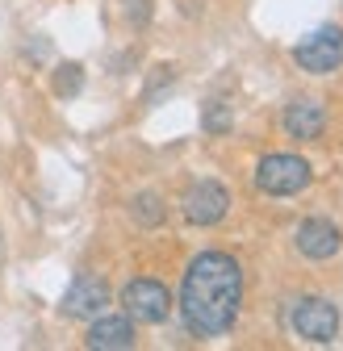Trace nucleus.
<instances>
[{"instance_id": "f257e3e1", "label": "nucleus", "mask_w": 343, "mask_h": 351, "mask_svg": "<svg viewBox=\"0 0 343 351\" xmlns=\"http://www.w3.org/2000/svg\"><path fill=\"white\" fill-rule=\"evenodd\" d=\"M243 305V268L226 251H201L180 280L176 310L197 339H218L235 326Z\"/></svg>"}, {"instance_id": "f03ea898", "label": "nucleus", "mask_w": 343, "mask_h": 351, "mask_svg": "<svg viewBox=\"0 0 343 351\" xmlns=\"http://www.w3.org/2000/svg\"><path fill=\"white\" fill-rule=\"evenodd\" d=\"M314 180V167L302 155H289V151H272L255 163V189L268 193V197H297L306 193Z\"/></svg>"}, {"instance_id": "7ed1b4c3", "label": "nucleus", "mask_w": 343, "mask_h": 351, "mask_svg": "<svg viewBox=\"0 0 343 351\" xmlns=\"http://www.w3.org/2000/svg\"><path fill=\"white\" fill-rule=\"evenodd\" d=\"M289 326L302 343L327 347V343L339 339V310L327 297H302V301H293V310H289Z\"/></svg>"}, {"instance_id": "20e7f679", "label": "nucleus", "mask_w": 343, "mask_h": 351, "mask_svg": "<svg viewBox=\"0 0 343 351\" xmlns=\"http://www.w3.org/2000/svg\"><path fill=\"white\" fill-rule=\"evenodd\" d=\"M293 63L306 75H331L343 67V25H318L293 47Z\"/></svg>"}, {"instance_id": "39448f33", "label": "nucleus", "mask_w": 343, "mask_h": 351, "mask_svg": "<svg viewBox=\"0 0 343 351\" xmlns=\"http://www.w3.org/2000/svg\"><path fill=\"white\" fill-rule=\"evenodd\" d=\"M121 310L130 314L134 322H147V326H159L172 318V293L163 280H151V276H134L130 285L121 289Z\"/></svg>"}, {"instance_id": "423d86ee", "label": "nucleus", "mask_w": 343, "mask_h": 351, "mask_svg": "<svg viewBox=\"0 0 343 351\" xmlns=\"http://www.w3.org/2000/svg\"><path fill=\"white\" fill-rule=\"evenodd\" d=\"M180 209H185V222H193V226H218L230 213V189L218 180H197L180 197Z\"/></svg>"}, {"instance_id": "0eeeda50", "label": "nucleus", "mask_w": 343, "mask_h": 351, "mask_svg": "<svg viewBox=\"0 0 343 351\" xmlns=\"http://www.w3.org/2000/svg\"><path fill=\"white\" fill-rule=\"evenodd\" d=\"M293 243H297V251H302L310 263H327V259L339 255V247H343V230L331 222V217L314 213V217H306V222L297 226Z\"/></svg>"}, {"instance_id": "6e6552de", "label": "nucleus", "mask_w": 343, "mask_h": 351, "mask_svg": "<svg viewBox=\"0 0 343 351\" xmlns=\"http://www.w3.org/2000/svg\"><path fill=\"white\" fill-rule=\"evenodd\" d=\"M105 305H109V285L101 276H75L71 289L59 301V314L75 318V322H88V318L105 314Z\"/></svg>"}, {"instance_id": "1a4fd4ad", "label": "nucleus", "mask_w": 343, "mask_h": 351, "mask_svg": "<svg viewBox=\"0 0 343 351\" xmlns=\"http://www.w3.org/2000/svg\"><path fill=\"white\" fill-rule=\"evenodd\" d=\"M281 125H285V134L297 138V143H318L322 130H327V109H322V101H314V97H297V101L285 105Z\"/></svg>"}, {"instance_id": "9d476101", "label": "nucleus", "mask_w": 343, "mask_h": 351, "mask_svg": "<svg viewBox=\"0 0 343 351\" xmlns=\"http://www.w3.org/2000/svg\"><path fill=\"white\" fill-rule=\"evenodd\" d=\"M84 343L93 351H130L134 347V318L130 314H97V318H88Z\"/></svg>"}, {"instance_id": "9b49d317", "label": "nucleus", "mask_w": 343, "mask_h": 351, "mask_svg": "<svg viewBox=\"0 0 343 351\" xmlns=\"http://www.w3.org/2000/svg\"><path fill=\"white\" fill-rule=\"evenodd\" d=\"M130 217L143 226V230H155V226H163V217H167V209H163V197L159 193H139L134 201H130Z\"/></svg>"}, {"instance_id": "f8f14e48", "label": "nucleus", "mask_w": 343, "mask_h": 351, "mask_svg": "<svg viewBox=\"0 0 343 351\" xmlns=\"http://www.w3.org/2000/svg\"><path fill=\"white\" fill-rule=\"evenodd\" d=\"M51 88H55V97H63V101L80 97V88H84V67H80V63H59V67L51 71Z\"/></svg>"}, {"instance_id": "ddd939ff", "label": "nucleus", "mask_w": 343, "mask_h": 351, "mask_svg": "<svg viewBox=\"0 0 343 351\" xmlns=\"http://www.w3.org/2000/svg\"><path fill=\"white\" fill-rule=\"evenodd\" d=\"M201 125H205V134H226V130L235 125V117H230V105H222V101H205Z\"/></svg>"}, {"instance_id": "4468645a", "label": "nucleus", "mask_w": 343, "mask_h": 351, "mask_svg": "<svg viewBox=\"0 0 343 351\" xmlns=\"http://www.w3.org/2000/svg\"><path fill=\"white\" fill-rule=\"evenodd\" d=\"M121 13H126V21H130L134 29H143L151 21V0H121Z\"/></svg>"}]
</instances>
